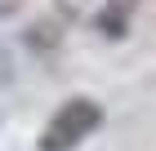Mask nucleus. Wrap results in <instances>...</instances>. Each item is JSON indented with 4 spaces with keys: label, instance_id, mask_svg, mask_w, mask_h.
<instances>
[{
    "label": "nucleus",
    "instance_id": "f257e3e1",
    "mask_svg": "<svg viewBox=\"0 0 156 151\" xmlns=\"http://www.w3.org/2000/svg\"><path fill=\"white\" fill-rule=\"evenodd\" d=\"M103 125V107L94 98H72L54 111V120L40 133V151H76L94 129Z\"/></svg>",
    "mask_w": 156,
    "mask_h": 151
}]
</instances>
